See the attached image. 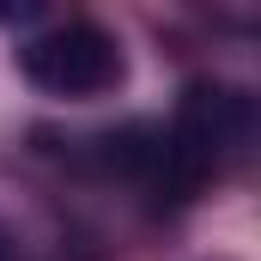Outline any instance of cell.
I'll return each instance as SVG.
<instances>
[{"mask_svg": "<svg viewBox=\"0 0 261 261\" xmlns=\"http://www.w3.org/2000/svg\"><path fill=\"white\" fill-rule=\"evenodd\" d=\"M249 134V103L231 85H189L182 110L170 128H158V164H152V189L158 200H189L200 182L243 146Z\"/></svg>", "mask_w": 261, "mask_h": 261, "instance_id": "1", "label": "cell"}, {"mask_svg": "<svg viewBox=\"0 0 261 261\" xmlns=\"http://www.w3.org/2000/svg\"><path fill=\"white\" fill-rule=\"evenodd\" d=\"M18 67L31 85H43L49 97H103L122 85V43L91 24V18H67V24H49L43 37H31L18 49Z\"/></svg>", "mask_w": 261, "mask_h": 261, "instance_id": "2", "label": "cell"}]
</instances>
